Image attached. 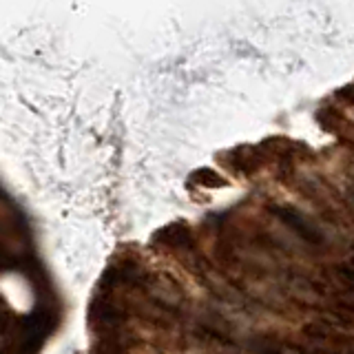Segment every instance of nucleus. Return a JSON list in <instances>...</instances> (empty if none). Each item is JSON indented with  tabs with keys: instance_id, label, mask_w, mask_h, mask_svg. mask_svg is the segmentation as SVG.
<instances>
[{
	"instance_id": "1",
	"label": "nucleus",
	"mask_w": 354,
	"mask_h": 354,
	"mask_svg": "<svg viewBox=\"0 0 354 354\" xmlns=\"http://www.w3.org/2000/svg\"><path fill=\"white\" fill-rule=\"evenodd\" d=\"M279 215L286 219V224H290V226L299 232V235H304L308 241H319L317 230H315L313 226H310L301 215H297L295 210H286V208H283V210H279Z\"/></svg>"
}]
</instances>
